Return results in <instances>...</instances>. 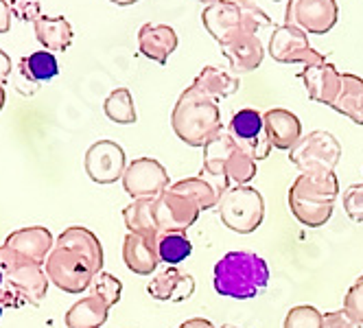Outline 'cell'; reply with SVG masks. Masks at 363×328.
Returning a JSON list of instances; mask_svg holds the SVG:
<instances>
[{
    "mask_svg": "<svg viewBox=\"0 0 363 328\" xmlns=\"http://www.w3.org/2000/svg\"><path fill=\"white\" fill-rule=\"evenodd\" d=\"M138 48L147 60L164 66L177 48V33L169 24L147 22L138 31Z\"/></svg>",
    "mask_w": 363,
    "mask_h": 328,
    "instance_id": "44dd1931",
    "label": "cell"
},
{
    "mask_svg": "<svg viewBox=\"0 0 363 328\" xmlns=\"http://www.w3.org/2000/svg\"><path fill=\"white\" fill-rule=\"evenodd\" d=\"M269 283L267 263L250 249L228 251L215 263V291L223 298L252 300L258 298Z\"/></svg>",
    "mask_w": 363,
    "mask_h": 328,
    "instance_id": "3957f363",
    "label": "cell"
},
{
    "mask_svg": "<svg viewBox=\"0 0 363 328\" xmlns=\"http://www.w3.org/2000/svg\"><path fill=\"white\" fill-rule=\"evenodd\" d=\"M344 311L363 326V273L354 281V285L348 289L346 298H344Z\"/></svg>",
    "mask_w": 363,
    "mask_h": 328,
    "instance_id": "e575fe53",
    "label": "cell"
},
{
    "mask_svg": "<svg viewBox=\"0 0 363 328\" xmlns=\"http://www.w3.org/2000/svg\"><path fill=\"white\" fill-rule=\"evenodd\" d=\"M342 158V145L330 132L315 130L300 138V142L289 151V160L300 169V173L320 175L333 173Z\"/></svg>",
    "mask_w": 363,
    "mask_h": 328,
    "instance_id": "ba28073f",
    "label": "cell"
},
{
    "mask_svg": "<svg viewBox=\"0 0 363 328\" xmlns=\"http://www.w3.org/2000/svg\"><path fill=\"white\" fill-rule=\"evenodd\" d=\"M322 328H363L361 324H357L344 309L340 311H330V313H324V319H322Z\"/></svg>",
    "mask_w": 363,
    "mask_h": 328,
    "instance_id": "74e56055",
    "label": "cell"
},
{
    "mask_svg": "<svg viewBox=\"0 0 363 328\" xmlns=\"http://www.w3.org/2000/svg\"><path fill=\"white\" fill-rule=\"evenodd\" d=\"M217 213L232 232L252 234L265 219V201L252 186H232L221 195Z\"/></svg>",
    "mask_w": 363,
    "mask_h": 328,
    "instance_id": "52a82bcc",
    "label": "cell"
},
{
    "mask_svg": "<svg viewBox=\"0 0 363 328\" xmlns=\"http://www.w3.org/2000/svg\"><path fill=\"white\" fill-rule=\"evenodd\" d=\"M340 195V182L333 173L308 175L300 173V178L289 188V208L294 217L308 225V228H322L333 217L335 199Z\"/></svg>",
    "mask_w": 363,
    "mask_h": 328,
    "instance_id": "277c9868",
    "label": "cell"
},
{
    "mask_svg": "<svg viewBox=\"0 0 363 328\" xmlns=\"http://www.w3.org/2000/svg\"><path fill=\"white\" fill-rule=\"evenodd\" d=\"M11 29V7L7 0H0V33H7Z\"/></svg>",
    "mask_w": 363,
    "mask_h": 328,
    "instance_id": "f35d334b",
    "label": "cell"
},
{
    "mask_svg": "<svg viewBox=\"0 0 363 328\" xmlns=\"http://www.w3.org/2000/svg\"><path fill=\"white\" fill-rule=\"evenodd\" d=\"M112 5H116V7H129V5H136V3H140V0H110Z\"/></svg>",
    "mask_w": 363,
    "mask_h": 328,
    "instance_id": "7bdbcfd3",
    "label": "cell"
},
{
    "mask_svg": "<svg viewBox=\"0 0 363 328\" xmlns=\"http://www.w3.org/2000/svg\"><path fill=\"white\" fill-rule=\"evenodd\" d=\"M230 136L256 162L265 160L272 154V142L265 132V118L254 108H243L230 118Z\"/></svg>",
    "mask_w": 363,
    "mask_h": 328,
    "instance_id": "8fae6325",
    "label": "cell"
},
{
    "mask_svg": "<svg viewBox=\"0 0 363 328\" xmlns=\"http://www.w3.org/2000/svg\"><path fill=\"white\" fill-rule=\"evenodd\" d=\"M197 3H201L203 7H208V5H213V3H217V0H197Z\"/></svg>",
    "mask_w": 363,
    "mask_h": 328,
    "instance_id": "f6af8a7d",
    "label": "cell"
},
{
    "mask_svg": "<svg viewBox=\"0 0 363 328\" xmlns=\"http://www.w3.org/2000/svg\"><path fill=\"white\" fill-rule=\"evenodd\" d=\"M171 186L175 191H179V193L193 197L197 204H199L201 210L217 208L219 199H221V195L215 191V186L206 182L203 178H199V175H195V178H184V180H179V182H173Z\"/></svg>",
    "mask_w": 363,
    "mask_h": 328,
    "instance_id": "1f68e13d",
    "label": "cell"
},
{
    "mask_svg": "<svg viewBox=\"0 0 363 328\" xmlns=\"http://www.w3.org/2000/svg\"><path fill=\"white\" fill-rule=\"evenodd\" d=\"M11 16L20 22H35L42 13H40V0H11Z\"/></svg>",
    "mask_w": 363,
    "mask_h": 328,
    "instance_id": "8d00e7d4",
    "label": "cell"
},
{
    "mask_svg": "<svg viewBox=\"0 0 363 328\" xmlns=\"http://www.w3.org/2000/svg\"><path fill=\"white\" fill-rule=\"evenodd\" d=\"M123 221L129 232L134 234H160L155 221V199H134L123 210Z\"/></svg>",
    "mask_w": 363,
    "mask_h": 328,
    "instance_id": "4316f807",
    "label": "cell"
},
{
    "mask_svg": "<svg viewBox=\"0 0 363 328\" xmlns=\"http://www.w3.org/2000/svg\"><path fill=\"white\" fill-rule=\"evenodd\" d=\"M55 241L79 249L82 254H86L94 263L96 271L101 273V269H103V245L94 232H90L88 228H82V225H70V228H66Z\"/></svg>",
    "mask_w": 363,
    "mask_h": 328,
    "instance_id": "83f0119b",
    "label": "cell"
},
{
    "mask_svg": "<svg viewBox=\"0 0 363 328\" xmlns=\"http://www.w3.org/2000/svg\"><path fill=\"white\" fill-rule=\"evenodd\" d=\"M177 328H217V326L211 319H206V317H193V319L182 322Z\"/></svg>",
    "mask_w": 363,
    "mask_h": 328,
    "instance_id": "60d3db41",
    "label": "cell"
},
{
    "mask_svg": "<svg viewBox=\"0 0 363 328\" xmlns=\"http://www.w3.org/2000/svg\"><path fill=\"white\" fill-rule=\"evenodd\" d=\"M0 267L5 271L9 289L24 305L40 307V302L46 298L48 291V276L44 271V265H38L31 259L0 245Z\"/></svg>",
    "mask_w": 363,
    "mask_h": 328,
    "instance_id": "8992f818",
    "label": "cell"
},
{
    "mask_svg": "<svg viewBox=\"0 0 363 328\" xmlns=\"http://www.w3.org/2000/svg\"><path fill=\"white\" fill-rule=\"evenodd\" d=\"M201 213L203 210L193 197L175 191L173 186L155 197V221L160 232H186Z\"/></svg>",
    "mask_w": 363,
    "mask_h": 328,
    "instance_id": "7c38bea8",
    "label": "cell"
},
{
    "mask_svg": "<svg viewBox=\"0 0 363 328\" xmlns=\"http://www.w3.org/2000/svg\"><path fill=\"white\" fill-rule=\"evenodd\" d=\"M11 289H9V285H7V278H5V271H3V267H0V295H7Z\"/></svg>",
    "mask_w": 363,
    "mask_h": 328,
    "instance_id": "b9f144b4",
    "label": "cell"
},
{
    "mask_svg": "<svg viewBox=\"0 0 363 328\" xmlns=\"http://www.w3.org/2000/svg\"><path fill=\"white\" fill-rule=\"evenodd\" d=\"M158 237L160 234H134L129 232L123 241V261L129 271L138 276H151L160 261L158 251Z\"/></svg>",
    "mask_w": 363,
    "mask_h": 328,
    "instance_id": "e0dca14e",
    "label": "cell"
},
{
    "mask_svg": "<svg viewBox=\"0 0 363 328\" xmlns=\"http://www.w3.org/2000/svg\"><path fill=\"white\" fill-rule=\"evenodd\" d=\"M167 169L153 158H138L129 162L123 175V188L132 199H155L160 197L169 184Z\"/></svg>",
    "mask_w": 363,
    "mask_h": 328,
    "instance_id": "4fadbf2b",
    "label": "cell"
},
{
    "mask_svg": "<svg viewBox=\"0 0 363 328\" xmlns=\"http://www.w3.org/2000/svg\"><path fill=\"white\" fill-rule=\"evenodd\" d=\"M44 271L48 276V281L53 283V287H57L64 293L90 291L94 276L99 273L94 263L86 254H82L72 245L57 243V241L44 263Z\"/></svg>",
    "mask_w": 363,
    "mask_h": 328,
    "instance_id": "5b68a950",
    "label": "cell"
},
{
    "mask_svg": "<svg viewBox=\"0 0 363 328\" xmlns=\"http://www.w3.org/2000/svg\"><path fill=\"white\" fill-rule=\"evenodd\" d=\"M35 38L50 53H64L72 44V27L64 16H40L33 22Z\"/></svg>",
    "mask_w": 363,
    "mask_h": 328,
    "instance_id": "cb8c5ba5",
    "label": "cell"
},
{
    "mask_svg": "<svg viewBox=\"0 0 363 328\" xmlns=\"http://www.w3.org/2000/svg\"><path fill=\"white\" fill-rule=\"evenodd\" d=\"M9 74H11V60L5 50L0 48V84H5L9 79Z\"/></svg>",
    "mask_w": 363,
    "mask_h": 328,
    "instance_id": "ab89813d",
    "label": "cell"
},
{
    "mask_svg": "<svg viewBox=\"0 0 363 328\" xmlns=\"http://www.w3.org/2000/svg\"><path fill=\"white\" fill-rule=\"evenodd\" d=\"M84 166L94 184H114L123 180L127 169L125 151L114 140H96L86 151Z\"/></svg>",
    "mask_w": 363,
    "mask_h": 328,
    "instance_id": "5bb4252c",
    "label": "cell"
},
{
    "mask_svg": "<svg viewBox=\"0 0 363 328\" xmlns=\"http://www.w3.org/2000/svg\"><path fill=\"white\" fill-rule=\"evenodd\" d=\"M5 101H7V94H5L3 84H0V112H3V108H5Z\"/></svg>",
    "mask_w": 363,
    "mask_h": 328,
    "instance_id": "ee69618b",
    "label": "cell"
},
{
    "mask_svg": "<svg viewBox=\"0 0 363 328\" xmlns=\"http://www.w3.org/2000/svg\"><path fill=\"white\" fill-rule=\"evenodd\" d=\"M221 53L228 60L232 72H254L258 66L263 64L265 57V46L254 33H241L235 40L221 46Z\"/></svg>",
    "mask_w": 363,
    "mask_h": 328,
    "instance_id": "ffe728a7",
    "label": "cell"
},
{
    "mask_svg": "<svg viewBox=\"0 0 363 328\" xmlns=\"http://www.w3.org/2000/svg\"><path fill=\"white\" fill-rule=\"evenodd\" d=\"M20 68H22L24 77H27L29 81H35V84L55 79L57 72H60L57 57L50 53V50H35V53L22 57Z\"/></svg>",
    "mask_w": 363,
    "mask_h": 328,
    "instance_id": "f1b7e54d",
    "label": "cell"
},
{
    "mask_svg": "<svg viewBox=\"0 0 363 328\" xmlns=\"http://www.w3.org/2000/svg\"><path fill=\"white\" fill-rule=\"evenodd\" d=\"M219 328H239V326H232V324H221Z\"/></svg>",
    "mask_w": 363,
    "mask_h": 328,
    "instance_id": "bcb514c9",
    "label": "cell"
},
{
    "mask_svg": "<svg viewBox=\"0 0 363 328\" xmlns=\"http://www.w3.org/2000/svg\"><path fill=\"white\" fill-rule=\"evenodd\" d=\"M147 293L160 302H171V305L186 302L195 293V278L177 267H167L153 276L147 285Z\"/></svg>",
    "mask_w": 363,
    "mask_h": 328,
    "instance_id": "d6986e66",
    "label": "cell"
},
{
    "mask_svg": "<svg viewBox=\"0 0 363 328\" xmlns=\"http://www.w3.org/2000/svg\"><path fill=\"white\" fill-rule=\"evenodd\" d=\"M340 18L335 0H287L284 24L304 31L306 35H326Z\"/></svg>",
    "mask_w": 363,
    "mask_h": 328,
    "instance_id": "9c48e42d",
    "label": "cell"
},
{
    "mask_svg": "<svg viewBox=\"0 0 363 328\" xmlns=\"http://www.w3.org/2000/svg\"><path fill=\"white\" fill-rule=\"evenodd\" d=\"M201 24L219 46L228 44L230 40L245 33L241 3L239 0H217V3L203 7Z\"/></svg>",
    "mask_w": 363,
    "mask_h": 328,
    "instance_id": "9a60e30c",
    "label": "cell"
},
{
    "mask_svg": "<svg viewBox=\"0 0 363 328\" xmlns=\"http://www.w3.org/2000/svg\"><path fill=\"white\" fill-rule=\"evenodd\" d=\"M103 112L116 125H134L138 120L134 96L127 88L112 90L106 98V103H103Z\"/></svg>",
    "mask_w": 363,
    "mask_h": 328,
    "instance_id": "f546056e",
    "label": "cell"
},
{
    "mask_svg": "<svg viewBox=\"0 0 363 328\" xmlns=\"http://www.w3.org/2000/svg\"><path fill=\"white\" fill-rule=\"evenodd\" d=\"M330 108L348 116L354 125H363V79L352 72H342V90Z\"/></svg>",
    "mask_w": 363,
    "mask_h": 328,
    "instance_id": "484cf974",
    "label": "cell"
},
{
    "mask_svg": "<svg viewBox=\"0 0 363 328\" xmlns=\"http://www.w3.org/2000/svg\"><path fill=\"white\" fill-rule=\"evenodd\" d=\"M269 57L278 64H320L324 62V55L315 50L308 42V35L289 24H280L269 35Z\"/></svg>",
    "mask_w": 363,
    "mask_h": 328,
    "instance_id": "30bf717a",
    "label": "cell"
},
{
    "mask_svg": "<svg viewBox=\"0 0 363 328\" xmlns=\"http://www.w3.org/2000/svg\"><path fill=\"white\" fill-rule=\"evenodd\" d=\"M175 136L189 147H206L221 132V110L219 101L203 94L193 84L179 94L171 114Z\"/></svg>",
    "mask_w": 363,
    "mask_h": 328,
    "instance_id": "7a4b0ae2",
    "label": "cell"
},
{
    "mask_svg": "<svg viewBox=\"0 0 363 328\" xmlns=\"http://www.w3.org/2000/svg\"><path fill=\"white\" fill-rule=\"evenodd\" d=\"M258 164L250 158L245 151L235 142L230 132H219L213 140L203 147V166L199 171V178L215 186L219 195H223L230 184L247 186L256 178Z\"/></svg>",
    "mask_w": 363,
    "mask_h": 328,
    "instance_id": "6da1fadb",
    "label": "cell"
},
{
    "mask_svg": "<svg viewBox=\"0 0 363 328\" xmlns=\"http://www.w3.org/2000/svg\"><path fill=\"white\" fill-rule=\"evenodd\" d=\"M90 293L103 298L112 309L114 305H118L121 293H123V285H121V281L116 278V276H112L108 271H101V273L94 276V281L90 285Z\"/></svg>",
    "mask_w": 363,
    "mask_h": 328,
    "instance_id": "d6a6232c",
    "label": "cell"
},
{
    "mask_svg": "<svg viewBox=\"0 0 363 328\" xmlns=\"http://www.w3.org/2000/svg\"><path fill=\"white\" fill-rule=\"evenodd\" d=\"M263 118H265V132H267L272 147L291 151L300 142L302 123L294 112L284 108H272L263 114Z\"/></svg>",
    "mask_w": 363,
    "mask_h": 328,
    "instance_id": "7402d4cb",
    "label": "cell"
},
{
    "mask_svg": "<svg viewBox=\"0 0 363 328\" xmlns=\"http://www.w3.org/2000/svg\"><path fill=\"white\" fill-rule=\"evenodd\" d=\"M158 251H160L162 263H167L169 267H175L193 254V243L189 241L186 232H160Z\"/></svg>",
    "mask_w": 363,
    "mask_h": 328,
    "instance_id": "4dcf8cb0",
    "label": "cell"
},
{
    "mask_svg": "<svg viewBox=\"0 0 363 328\" xmlns=\"http://www.w3.org/2000/svg\"><path fill=\"white\" fill-rule=\"evenodd\" d=\"M272 3H287V0H272Z\"/></svg>",
    "mask_w": 363,
    "mask_h": 328,
    "instance_id": "7dc6e473",
    "label": "cell"
},
{
    "mask_svg": "<svg viewBox=\"0 0 363 328\" xmlns=\"http://www.w3.org/2000/svg\"><path fill=\"white\" fill-rule=\"evenodd\" d=\"M322 319H324V313H320L315 307L298 305L287 313L282 328H322Z\"/></svg>",
    "mask_w": 363,
    "mask_h": 328,
    "instance_id": "836d02e7",
    "label": "cell"
},
{
    "mask_svg": "<svg viewBox=\"0 0 363 328\" xmlns=\"http://www.w3.org/2000/svg\"><path fill=\"white\" fill-rule=\"evenodd\" d=\"M108 315H110L108 302L90 293L74 302L68 309L64 322H66V328H101L108 322Z\"/></svg>",
    "mask_w": 363,
    "mask_h": 328,
    "instance_id": "603a6c76",
    "label": "cell"
},
{
    "mask_svg": "<svg viewBox=\"0 0 363 328\" xmlns=\"http://www.w3.org/2000/svg\"><path fill=\"white\" fill-rule=\"evenodd\" d=\"M300 79L306 88L308 98L328 108L335 103L337 94L342 90V72L326 60L320 64L304 66L300 72Z\"/></svg>",
    "mask_w": 363,
    "mask_h": 328,
    "instance_id": "2e32d148",
    "label": "cell"
},
{
    "mask_svg": "<svg viewBox=\"0 0 363 328\" xmlns=\"http://www.w3.org/2000/svg\"><path fill=\"white\" fill-rule=\"evenodd\" d=\"M3 245L18 251L22 256L31 259L38 265H44L50 249L55 247V239H53V232L44 228V225H31V228H20L7 234Z\"/></svg>",
    "mask_w": 363,
    "mask_h": 328,
    "instance_id": "ac0fdd59",
    "label": "cell"
},
{
    "mask_svg": "<svg viewBox=\"0 0 363 328\" xmlns=\"http://www.w3.org/2000/svg\"><path fill=\"white\" fill-rule=\"evenodd\" d=\"M193 86L199 88L203 94H208L211 98L221 101V98L232 96L241 88V79L237 74H232L219 66H203L195 77Z\"/></svg>",
    "mask_w": 363,
    "mask_h": 328,
    "instance_id": "d4e9b609",
    "label": "cell"
},
{
    "mask_svg": "<svg viewBox=\"0 0 363 328\" xmlns=\"http://www.w3.org/2000/svg\"><path fill=\"white\" fill-rule=\"evenodd\" d=\"M344 210L346 215L357 221V223H363V182L359 184H352L344 191Z\"/></svg>",
    "mask_w": 363,
    "mask_h": 328,
    "instance_id": "d590c367",
    "label": "cell"
}]
</instances>
